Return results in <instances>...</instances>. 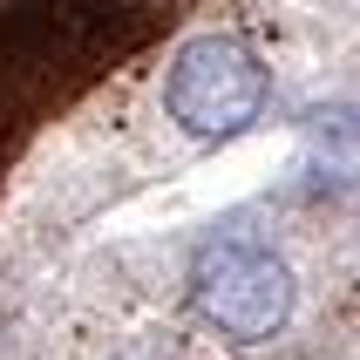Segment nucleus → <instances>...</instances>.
I'll list each match as a JSON object with an SVG mask.
<instances>
[{
    "label": "nucleus",
    "instance_id": "1",
    "mask_svg": "<svg viewBox=\"0 0 360 360\" xmlns=\"http://www.w3.org/2000/svg\"><path fill=\"white\" fill-rule=\"evenodd\" d=\"M191 292H198V313L224 340H272L285 326V313H292V272L252 238L204 245Z\"/></svg>",
    "mask_w": 360,
    "mask_h": 360
},
{
    "label": "nucleus",
    "instance_id": "2",
    "mask_svg": "<svg viewBox=\"0 0 360 360\" xmlns=\"http://www.w3.org/2000/svg\"><path fill=\"white\" fill-rule=\"evenodd\" d=\"M163 102H170V116L191 136H231V129H245L265 109V68H259V55H245L238 41L204 34L191 48H177Z\"/></svg>",
    "mask_w": 360,
    "mask_h": 360
}]
</instances>
